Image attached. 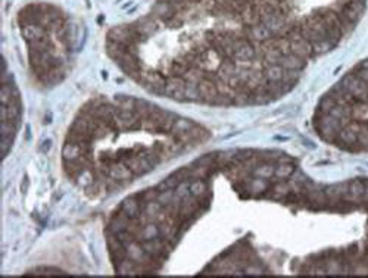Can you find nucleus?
<instances>
[{"instance_id":"obj_1","label":"nucleus","mask_w":368,"mask_h":278,"mask_svg":"<svg viewBox=\"0 0 368 278\" xmlns=\"http://www.w3.org/2000/svg\"><path fill=\"white\" fill-rule=\"evenodd\" d=\"M340 84L347 90L356 100L361 102H368V83L361 80L356 74L350 72L345 75L340 81Z\"/></svg>"},{"instance_id":"obj_2","label":"nucleus","mask_w":368,"mask_h":278,"mask_svg":"<svg viewBox=\"0 0 368 278\" xmlns=\"http://www.w3.org/2000/svg\"><path fill=\"white\" fill-rule=\"evenodd\" d=\"M347 190H349V202H355L359 203V200L364 197L365 193V183L364 180H352L347 183Z\"/></svg>"},{"instance_id":"obj_3","label":"nucleus","mask_w":368,"mask_h":278,"mask_svg":"<svg viewBox=\"0 0 368 278\" xmlns=\"http://www.w3.org/2000/svg\"><path fill=\"white\" fill-rule=\"evenodd\" d=\"M361 80L368 83V68H358V72H355Z\"/></svg>"},{"instance_id":"obj_4","label":"nucleus","mask_w":368,"mask_h":278,"mask_svg":"<svg viewBox=\"0 0 368 278\" xmlns=\"http://www.w3.org/2000/svg\"><path fill=\"white\" fill-rule=\"evenodd\" d=\"M364 183H365V193H364V197L361 200L368 202V180H364Z\"/></svg>"},{"instance_id":"obj_5","label":"nucleus","mask_w":368,"mask_h":278,"mask_svg":"<svg viewBox=\"0 0 368 278\" xmlns=\"http://www.w3.org/2000/svg\"><path fill=\"white\" fill-rule=\"evenodd\" d=\"M358 68H368V59L362 61V62L359 64V66H358Z\"/></svg>"}]
</instances>
